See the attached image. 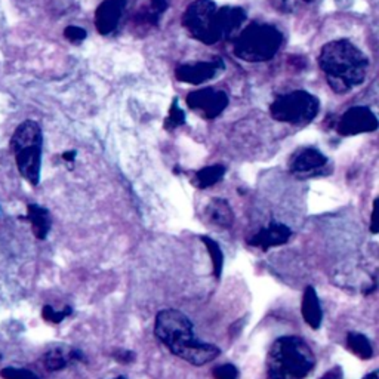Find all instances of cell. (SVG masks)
<instances>
[{
  "label": "cell",
  "instance_id": "19",
  "mask_svg": "<svg viewBox=\"0 0 379 379\" xmlns=\"http://www.w3.org/2000/svg\"><path fill=\"white\" fill-rule=\"evenodd\" d=\"M169 0H150V5L137 15L138 25L154 27L159 24L160 18L168 11Z\"/></svg>",
  "mask_w": 379,
  "mask_h": 379
},
{
  "label": "cell",
  "instance_id": "10",
  "mask_svg": "<svg viewBox=\"0 0 379 379\" xmlns=\"http://www.w3.org/2000/svg\"><path fill=\"white\" fill-rule=\"evenodd\" d=\"M378 129V119L371 108L356 106L348 108L339 117L336 130L343 137H354L360 134H371Z\"/></svg>",
  "mask_w": 379,
  "mask_h": 379
},
{
  "label": "cell",
  "instance_id": "21",
  "mask_svg": "<svg viewBox=\"0 0 379 379\" xmlns=\"http://www.w3.org/2000/svg\"><path fill=\"white\" fill-rule=\"evenodd\" d=\"M225 166L222 165H211L200 170H197L194 175V185L197 188H209L221 181L225 175Z\"/></svg>",
  "mask_w": 379,
  "mask_h": 379
},
{
  "label": "cell",
  "instance_id": "8",
  "mask_svg": "<svg viewBox=\"0 0 379 379\" xmlns=\"http://www.w3.org/2000/svg\"><path fill=\"white\" fill-rule=\"evenodd\" d=\"M185 102L190 110L196 111L198 116L206 120H214L229 107V95L224 91L203 88L188 93Z\"/></svg>",
  "mask_w": 379,
  "mask_h": 379
},
{
  "label": "cell",
  "instance_id": "1",
  "mask_svg": "<svg viewBox=\"0 0 379 379\" xmlns=\"http://www.w3.org/2000/svg\"><path fill=\"white\" fill-rule=\"evenodd\" d=\"M154 334L169 348L170 353L190 365H207L221 353L216 345L198 339L192 320L184 312L174 308L159 312L154 323Z\"/></svg>",
  "mask_w": 379,
  "mask_h": 379
},
{
  "label": "cell",
  "instance_id": "15",
  "mask_svg": "<svg viewBox=\"0 0 379 379\" xmlns=\"http://www.w3.org/2000/svg\"><path fill=\"white\" fill-rule=\"evenodd\" d=\"M203 216L207 224H211L220 230H229L234 224V212L230 203L220 197H215L207 203Z\"/></svg>",
  "mask_w": 379,
  "mask_h": 379
},
{
  "label": "cell",
  "instance_id": "9",
  "mask_svg": "<svg viewBox=\"0 0 379 379\" xmlns=\"http://www.w3.org/2000/svg\"><path fill=\"white\" fill-rule=\"evenodd\" d=\"M328 157L320 150L312 147H302L292 154L289 160V170L290 174L299 179L314 178L319 175L329 174V170H325L328 168Z\"/></svg>",
  "mask_w": 379,
  "mask_h": 379
},
{
  "label": "cell",
  "instance_id": "30",
  "mask_svg": "<svg viewBox=\"0 0 379 379\" xmlns=\"http://www.w3.org/2000/svg\"><path fill=\"white\" fill-rule=\"evenodd\" d=\"M376 202L378 200H375V203H374V209H372V218H371V231H372V234H378V225H376Z\"/></svg>",
  "mask_w": 379,
  "mask_h": 379
},
{
  "label": "cell",
  "instance_id": "18",
  "mask_svg": "<svg viewBox=\"0 0 379 379\" xmlns=\"http://www.w3.org/2000/svg\"><path fill=\"white\" fill-rule=\"evenodd\" d=\"M25 220L32 224V230H33V234L36 236V239L45 240L46 236L51 231V224H52L49 211L41 205L28 203Z\"/></svg>",
  "mask_w": 379,
  "mask_h": 379
},
{
  "label": "cell",
  "instance_id": "26",
  "mask_svg": "<svg viewBox=\"0 0 379 379\" xmlns=\"http://www.w3.org/2000/svg\"><path fill=\"white\" fill-rule=\"evenodd\" d=\"M0 376L3 379H39L32 371H27V369H16V367L2 369Z\"/></svg>",
  "mask_w": 379,
  "mask_h": 379
},
{
  "label": "cell",
  "instance_id": "17",
  "mask_svg": "<svg viewBox=\"0 0 379 379\" xmlns=\"http://www.w3.org/2000/svg\"><path fill=\"white\" fill-rule=\"evenodd\" d=\"M301 312L304 317L306 323L317 330L321 326V320H323V311L320 307V301L317 297V292L312 286L306 288L304 295H302V304H301Z\"/></svg>",
  "mask_w": 379,
  "mask_h": 379
},
{
  "label": "cell",
  "instance_id": "33",
  "mask_svg": "<svg viewBox=\"0 0 379 379\" xmlns=\"http://www.w3.org/2000/svg\"><path fill=\"white\" fill-rule=\"evenodd\" d=\"M115 379H126L125 376H117V378H115Z\"/></svg>",
  "mask_w": 379,
  "mask_h": 379
},
{
  "label": "cell",
  "instance_id": "22",
  "mask_svg": "<svg viewBox=\"0 0 379 379\" xmlns=\"http://www.w3.org/2000/svg\"><path fill=\"white\" fill-rule=\"evenodd\" d=\"M347 345L360 358L367 360L374 357V348L371 341H369L367 336H365L363 334H358V332H349L347 335Z\"/></svg>",
  "mask_w": 379,
  "mask_h": 379
},
{
  "label": "cell",
  "instance_id": "27",
  "mask_svg": "<svg viewBox=\"0 0 379 379\" xmlns=\"http://www.w3.org/2000/svg\"><path fill=\"white\" fill-rule=\"evenodd\" d=\"M87 36H88L87 30L82 27H78V25H69V27H65V30H64L65 39L71 43H76V45L82 43L84 39H87Z\"/></svg>",
  "mask_w": 379,
  "mask_h": 379
},
{
  "label": "cell",
  "instance_id": "20",
  "mask_svg": "<svg viewBox=\"0 0 379 379\" xmlns=\"http://www.w3.org/2000/svg\"><path fill=\"white\" fill-rule=\"evenodd\" d=\"M323 0H268L270 6L280 14H298L319 6Z\"/></svg>",
  "mask_w": 379,
  "mask_h": 379
},
{
  "label": "cell",
  "instance_id": "16",
  "mask_svg": "<svg viewBox=\"0 0 379 379\" xmlns=\"http://www.w3.org/2000/svg\"><path fill=\"white\" fill-rule=\"evenodd\" d=\"M74 360H83V354L78 349L70 348L67 345H56L52 347L43 357V363L47 371L56 372L62 371L67 367Z\"/></svg>",
  "mask_w": 379,
  "mask_h": 379
},
{
  "label": "cell",
  "instance_id": "6",
  "mask_svg": "<svg viewBox=\"0 0 379 379\" xmlns=\"http://www.w3.org/2000/svg\"><path fill=\"white\" fill-rule=\"evenodd\" d=\"M320 111V101L307 91H293L271 102L270 115L274 120L289 125H308Z\"/></svg>",
  "mask_w": 379,
  "mask_h": 379
},
{
  "label": "cell",
  "instance_id": "23",
  "mask_svg": "<svg viewBox=\"0 0 379 379\" xmlns=\"http://www.w3.org/2000/svg\"><path fill=\"white\" fill-rule=\"evenodd\" d=\"M200 240L205 243L206 249H207V253H209V257H211L212 267H214V274H215V276L218 279H220L221 277V273H222V268H224V253H222L221 246L218 244L216 240L211 239V237H207V236H202Z\"/></svg>",
  "mask_w": 379,
  "mask_h": 379
},
{
  "label": "cell",
  "instance_id": "25",
  "mask_svg": "<svg viewBox=\"0 0 379 379\" xmlns=\"http://www.w3.org/2000/svg\"><path fill=\"white\" fill-rule=\"evenodd\" d=\"M71 307H65L64 310L61 311H56L54 310L51 306H45L43 310H42V317L46 320V321H49V323H55V325H58L61 323V321L65 319V317H69L71 314Z\"/></svg>",
  "mask_w": 379,
  "mask_h": 379
},
{
  "label": "cell",
  "instance_id": "11",
  "mask_svg": "<svg viewBox=\"0 0 379 379\" xmlns=\"http://www.w3.org/2000/svg\"><path fill=\"white\" fill-rule=\"evenodd\" d=\"M137 0H104L95 11V25L102 36H108L119 27L123 15Z\"/></svg>",
  "mask_w": 379,
  "mask_h": 379
},
{
  "label": "cell",
  "instance_id": "14",
  "mask_svg": "<svg viewBox=\"0 0 379 379\" xmlns=\"http://www.w3.org/2000/svg\"><path fill=\"white\" fill-rule=\"evenodd\" d=\"M248 20L244 9L239 6H222L216 11V23L220 30L221 39H230V37L239 30L242 24Z\"/></svg>",
  "mask_w": 379,
  "mask_h": 379
},
{
  "label": "cell",
  "instance_id": "13",
  "mask_svg": "<svg viewBox=\"0 0 379 379\" xmlns=\"http://www.w3.org/2000/svg\"><path fill=\"white\" fill-rule=\"evenodd\" d=\"M292 236V231L288 225L282 222H271L267 227H264L257 234L249 239V244L260 248L262 251H268L270 248H276L288 243Z\"/></svg>",
  "mask_w": 379,
  "mask_h": 379
},
{
  "label": "cell",
  "instance_id": "29",
  "mask_svg": "<svg viewBox=\"0 0 379 379\" xmlns=\"http://www.w3.org/2000/svg\"><path fill=\"white\" fill-rule=\"evenodd\" d=\"M116 358L119 360V362H132V360L135 358L134 353H130V352H119V356H116Z\"/></svg>",
  "mask_w": 379,
  "mask_h": 379
},
{
  "label": "cell",
  "instance_id": "31",
  "mask_svg": "<svg viewBox=\"0 0 379 379\" xmlns=\"http://www.w3.org/2000/svg\"><path fill=\"white\" fill-rule=\"evenodd\" d=\"M74 159H76V151H65V153H62V160H65V162L73 163Z\"/></svg>",
  "mask_w": 379,
  "mask_h": 379
},
{
  "label": "cell",
  "instance_id": "2",
  "mask_svg": "<svg viewBox=\"0 0 379 379\" xmlns=\"http://www.w3.org/2000/svg\"><path fill=\"white\" fill-rule=\"evenodd\" d=\"M319 67L323 71L332 91L347 93L365 82L369 60L354 43L339 39L321 47Z\"/></svg>",
  "mask_w": 379,
  "mask_h": 379
},
{
  "label": "cell",
  "instance_id": "7",
  "mask_svg": "<svg viewBox=\"0 0 379 379\" xmlns=\"http://www.w3.org/2000/svg\"><path fill=\"white\" fill-rule=\"evenodd\" d=\"M218 6L212 0H194L183 15V25L190 36L205 45H215L221 41L216 23Z\"/></svg>",
  "mask_w": 379,
  "mask_h": 379
},
{
  "label": "cell",
  "instance_id": "5",
  "mask_svg": "<svg viewBox=\"0 0 379 379\" xmlns=\"http://www.w3.org/2000/svg\"><path fill=\"white\" fill-rule=\"evenodd\" d=\"M283 34L267 23H252L236 37L234 55L246 62H265L279 52Z\"/></svg>",
  "mask_w": 379,
  "mask_h": 379
},
{
  "label": "cell",
  "instance_id": "28",
  "mask_svg": "<svg viewBox=\"0 0 379 379\" xmlns=\"http://www.w3.org/2000/svg\"><path fill=\"white\" fill-rule=\"evenodd\" d=\"M212 375L215 379H237L239 371L234 365H220L214 369Z\"/></svg>",
  "mask_w": 379,
  "mask_h": 379
},
{
  "label": "cell",
  "instance_id": "4",
  "mask_svg": "<svg viewBox=\"0 0 379 379\" xmlns=\"http://www.w3.org/2000/svg\"><path fill=\"white\" fill-rule=\"evenodd\" d=\"M43 134L39 123L25 120L18 126L11 138V150L21 176L28 184L37 185L41 181Z\"/></svg>",
  "mask_w": 379,
  "mask_h": 379
},
{
  "label": "cell",
  "instance_id": "3",
  "mask_svg": "<svg viewBox=\"0 0 379 379\" xmlns=\"http://www.w3.org/2000/svg\"><path fill=\"white\" fill-rule=\"evenodd\" d=\"M314 367V352L299 336H280L267 356L268 379H306Z\"/></svg>",
  "mask_w": 379,
  "mask_h": 379
},
{
  "label": "cell",
  "instance_id": "24",
  "mask_svg": "<svg viewBox=\"0 0 379 379\" xmlns=\"http://www.w3.org/2000/svg\"><path fill=\"white\" fill-rule=\"evenodd\" d=\"M184 123H185V113L178 106V100H174L172 106H170V110H169V115L165 119V129L174 130L179 126H183Z\"/></svg>",
  "mask_w": 379,
  "mask_h": 379
},
{
  "label": "cell",
  "instance_id": "12",
  "mask_svg": "<svg viewBox=\"0 0 379 379\" xmlns=\"http://www.w3.org/2000/svg\"><path fill=\"white\" fill-rule=\"evenodd\" d=\"M225 69V64L221 58H214L211 61H200L194 64H183L175 70V78L190 84H200L216 78Z\"/></svg>",
  "mask_w": 379,
  "mask_h": 379
},
{
  "label": "cell",
  "instance_id": "32",
  "mask_svg": "<svg viewBox=\"0 0 379 379\" xmlns=\"http://www.w3.org/2000/svg\"><path fill=\"white\" fill-rule=\"evenodd\" d=\"M365 379H379V374H378V371H374L372 374H369L367 376H365Z\"/></svg>",
  "mask_w": 379,
  "mask_h": 379
}]
</instances>
